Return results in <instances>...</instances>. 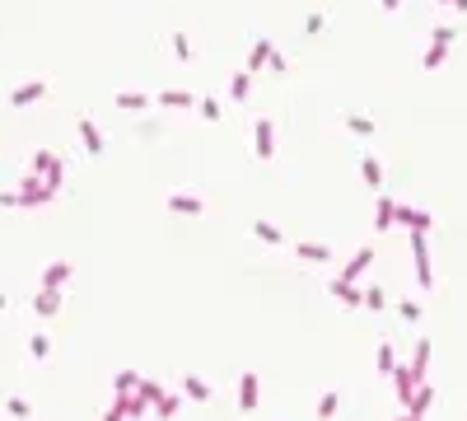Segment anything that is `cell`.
I'll list each match as a JSON object with an SVG mask.
<instances>
[{
    "mask_svg": "<svg viewBox=\"0 0 467 421\" xmlns=\"http://www.w3.org/2000/svg\"><path fill=\"white\" fill-rule=\"evenodd\" d=\"M0 304H5V290H0Z\"/></svg>",
    "mask_w": 467,
    "mask_h": 421,
    "instance_id": "7",
    "label": "cell"
},
{
    "mask_svg": "<svg viewBox=\"0 0 467 421\" xmlns=\"http://www.w3.org/2000/svg\"><path fill=\"white\" fill-rule=\"evenodd\" d=\"M117 104H122V108H145V104H150V99H145V94H122Z\"/></svg>",
    "mask_w": 467,
    "mask_h": 421,
    "instance_id": "6",
    "label": "cell"
},
{
    "mask_svg": "<svg viewBox=\"0 0 467 421\" xmlns=\"http://www.w3.org/2000/svg\"><path fill=\"white\" fill-rule=\"evenodd\" d=\"M28 351H33V356H38V361H42V356H47V351H52V342H47V337H42V333H33V337H28Z\"/></svg>",
    "mask_w": 467,
    "mask_h": 421,
    "instance_id": "5",
    "label": "cell"
},
{
    "mask_svg": "<svg viewBox=\"0 0 467 421\" xmlns=\"http://www.w3.org/2000/svg\"><path fill=\"white\" fill-rule=\"evenodd\" d=\"M66 276H71V267H66V263H52L47 272H42V286H47V290H61Z\"/></svg>",
    "mask_w": 467,
    "mask_h": 421,
    "instance_id": "3",
    "label": "cell"
},
{
    "mask_svg": "<svg viewBox=\"0 0 467 421\" xmlns=\"http://www.w3.org/2000/svg\"><path fill=\"white\" fill-rule=\"evenodd\" d=\"M79 136H84V145H89L94 155L103 150V136H99V127H94V122H79Z\"/></svg>",
    "mask_w": 467,
    "mask_h": 421,
    "instance_id": "4",
    "label": "cell"
},
{
    "mask_svg": "<svg viewBox=\"0 0 467 421\" xmlns=\"http://www.w3.org/2000/svg\"><path fill=\"white\" fill-rule=\"evenodd\" d=\"M38 99H42V84H19L10 104H14V108H28V104H38Z\"/></svg>",
    "mask_w": 467,
    "mask_h": 421,
    "instance_id": "2",
    "label": "cell"
},
{
    "mask_svg": "<svg viewBox=\"0 0 467 421\" xmlns=\"http://www.w3.org/2000/svg\"><path fill=\"white\" fill-rule=\"evenodd\" d=\"M33 309H38L42 318H52L56 309H61V290H47V286H42L38 295H33Z\"/></svg>",
    "mask_w": 467,
    "mask_h": 421,
    "instance_id": "1",
    "label": "cell"
}]
</instances>
